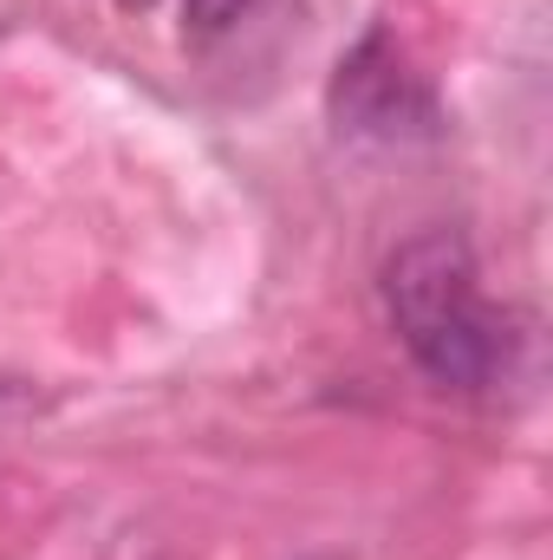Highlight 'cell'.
Masks as SVG:
<instances>
[{
    "mask_svg": "<svg viewBox=\"0 0 553 560\" xmlns=\"http://www.w3.org/2000/svg\"><path fill=\"white\" fill-rule=\"evenodd\" d=\"M385 306L423 378L449 392H482L508 372V313L482 300V275L462 235L430 229L404 242L385 268Z\"/></svg>",
    "mask_w": 553,
    "mask_h": 560,
    "instance_id": "cell-1",
    "label": "cell"
},
{
    "mask_svg": "<svg viewBox=\"0 0 553 560\" xmlns=\"http://www.w3.org/2000/svg\"><path fill=\"white\" fill-rule=\"evenodd\" d=\"M332 118H339V131H352V138L398 143V138H430L443 112H436L430 79L404 59V46H398L385 26H372V33L339 59V72H332Z\"/></svg>",
    "mask_w": 553,
    "mask_h": 560,
    "instance_id": "cell-2",
    "label": "cell"
},
{
    "mask_svg": "<svg viewBox=\"0 0 553 560\" xmlns=\"http://www.w3.org/2000/svg\"><path fill=\"white\" fill-rule=\"evenodd\" d=\"M242 13H248V0H183V26H189V39H215V33H228Z\"/></svg>",
    "mask_w": 553,
    "mask_h": 560,
    "instance_id": "cell-3",
    "label": "cell"
},
{
    "mask_svg": "<svg viewBox=\"0 0 553 560\" xmlns=\"http://www.w3.org/2000/svg\"><path fill=\"white\" fill-rule=\"evenodd\" d=\"M7 411H20V392H13V385L0 378V418H7Z\"/></svg>",
    "mask_w": 553,
    "mask_h": 560,
    "instance_id": "cell-4",
    "label": "cell"
},
{
    "mask_svg": "<svg viewBox=\"0 0 553 560\" xmlns=\"http://www.w3.org/2000/svg\"><path fill=\"white\" fill-rule=\"evenodd\" d=\"M118 7H125V13H143V7H156V0H118Z\"/></svg>",
    "mask_w": 553,
    "mask_h": 560,
    "instance_id": "cell-5",
    "label": "cell"
}]
</instances>
